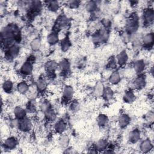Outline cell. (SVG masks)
Returning <instances> with one entry per match:
<instances>
[{
  "instance_id": "cell-20",
  "label": "cell",
  "mask_w": 154,
  "mask_h": 154,
  "mask_svg": "<svg viewBox=\"0 0 154 154\" xmlns=\"http://www.w3.org/2000/svg\"><path fill=\"white\" fill-rule=\"evenodd\" d=\"M121 78H120V74L118 72H114L111 73L110 77H109V82L112 84H118L120 81Z\"/></svg>"
},
{
  "instance_id": "cell-24",
  "label": "cell",
  "mask_w": 154,
  "mask_h": 154,
  "mask_svg": "<svg viewBox=\"0 0 154 154\" xmlns=\"http://www.w3.org/2000/svg\"><path fill=\"white\" fill-rule=\"evenodd\" d=\"M13 87V82L11 80H6L2 84V88L6 93H10Z\"/></svg>"
},
{
  "instance_id": "cell-1",
  "label": "cell",
  "mask_w": 154,
  "mask_h": 154,
  "mask_svg": "<svg viewBox=\"0 0 154 154\" xmlns=\"http://www.w3.org/2000/svg\"><path fill=\"white\" fill-rule=\"evenodd\" d=\"M138 26V18L137 17L132 16L129 18L126 23V29L128 34L135 32Z\"/></svg>"
},
{
  "instance_id": "cell-2",
  "label": "cell",
  "mask_w": 154,
  "mask_h": 154,
  "mask_svg": "<svg viewBox=\"0 0 154 154\" xmlns=\"http://www.w3.org/2000/svg\"><path fill=\"white\" fill-rule=\"evenodd\" d=\"M153 10L152 8H147L144 11L143 13V20L144 24L146 25H150L153 23L154 19Z\"/></svg>"
},
{
  "instance_id": "cell-22",
  "label": "cell",
  "mask_w": 154,
  "mask_h": 154,
  "mask_svg": "<svg viewBox=\"0 0 154 154\" xmlns=\"http://www.w3.org/2000/svg\"><path fill=\"white\" fill-rule=\"evenodd\" d=\"M58 67L57 63L54 61H49L45 64V69H46L47 72H54Z\"/></svg>"
},
{
  "instance_id": "cell-5",
  "label": "cell",
  "mask_w": 154,
  "mask_h": 154,
  "mask_svg": "<svg viewBox=\"0 0 154 154\" xmlns=\"http://www.w3.org/2000/svg\"><path fill=\"white\" fill-rule=\"evenodd\" d=\"M32 63L27 61L21 66L20 73L23 75H29L32 73Z\"/></svg>"
},
{
  "instance_id": "cell-33",
  "label": "cell",
  "mask_w": 154,
  "mask_h": 154,
  "mask_svg": "<svg viewBox=\"0 0 154 154\" xmlns=\"http://www.w3.org/2000/svg\"><path fill=\"white\" fill-rule=\"evenodd\" d=\"M41 43L38 38H35L33 40L31 43V47L34 51H36L40 47Z\"/></svg>"
},
{
  "instance_id": "cell-13",
  "label": "cell",
  "mask_w": 154,
  "mask_h": 154,
  "mask_svg": "<svg viewBox=\"0 0 154 154\" xmlns=\"http://www.w3.org/2000/svg\"><path fill=\"white\" fill-rule=\"evenodd\" d=\"M145 63L143 60H137L134 64V69L136 73H141L144 70Z\"/></svg>"
},
{
  "instance_id": "cell-27",
  "label": "cell",
  "mask_w": 154,
  "mask_h": 154,
  "mask_svg": "<svg viewBox=\"0 0 154 154\" xmlns=\"http://www.w3.org/2000/svg\"><path fill=\"white\" fill-rule=\"evenodd\" d=\"M107 146V142L105 140H100L97 141L95 144V149L96 150H105Z\"/></svg>"
},
{
  "instance_id": "cell-6",
  "label": "cell",
  "mask_w": 154,
  "mask_h": 154,
  "mask_svg": "<svg viewBox=\"0 0 154 154\" xmlns=\"http://www.w3.org/2000/svg\"><path fill=\"white\" fill-rule=\"evenodd\" d=\"M146 81L144 75H140L135 79L134 85L135 88L140 90L144 88L146 85Z\"/></svg>"
},
{
  "instance_id": "cell-16",
  "label": "cell",
  "mask_w": 154,
  "mask_h": 154,
  "mask_svg": "<svg viewBox=\"0 0 154 154\" xmlns=\"http://www.w3.org/2000/svg\"><path fill=\"white\" fill-rule=\"evenodd\" d=\"M58 67H59L62 72L66 73L68 72V70L70 69V63L68 61V60L63 59L60 62L59 64L58 65Z\"/></svg>"
},
{
  "instance_id": "cell-7",
  "label": "cell",
  "mask_w": 154,
  "mask_h": 154,
  "mask_svg": "<svg viewBox=\"0 0 154 154\" xmlns=\"http://www.w3.org/2000/svg\"><path fill=\"white\" fill-rule=\"evenodd\" d=\"M17 144V139L14 137H10L7 138L4 141V147L8 149H13L16 147Z\"/></svg>"
},
{
  "instance_id": "cell-29",
  "label": "cell",
  "mask_w": 154,
  "mask_h": 154,
  "mask_svg": "<svg viewBox=\"0 0 154 154\" xmlns=\"http://www.w3.org/2000/svg\"><path fill=\"white\" fill-rule=\"evenodd\" d=\"M85 8L87 11L93 12L97 8V3L95 1H88L86 4Z\"/></svg>"
},
{
  "instance_id": "cell-36",
  "label": "cell",
  "mask_w": 154,
  "mask_h": 154,
  "mask_svg": "<svg viewBox=\"0 0 154 154\" xmlns=\"http://www.w3.org/2000/svg\"><path fill=\"white\" fill-rule=\"evenodd\" d=\"M70 109L72 111H76L77 110H78L79 107V105L78 103V102L76 100H74L73 102H72L70 105Z\"/></svg>"
},
{
  "instance_id": "cell-3",
  "label": "cell",
  "mask_w": 154,
  "mask_h": 154,
  "mask_svg": "<svg viewBox=\"0 0 154 154\" xmlns=\"http://www.w3.org/2000/svg\"><path fill=\"white\" fill-rule=\"evenodd\" d=\"M17 127L23 132H28L30 131L32 128V123L29 119L24 118L19 120Z\"/></svg>"
},
{
  "instance_id": "cell-10",
  "label": "cell",
  "mask_w": 154,
  "mask_h": 154,
  "mask_svg": "<svg viewBox=\"0 0 154 154\" xmlns=\"http://www.w3.org/2000/svg\"><path fill=\"white\" fill-rule=\"evenodd\" d=\"M128 59V55H127L126 51H123L118 54V55L117 56L116 60H117V63L119 64L122 66V65H124L125 64H126Z\"/></svg>"
},
{
  "instance_id": "cell-8",
  "label": "cell",
  "mask_w": 154,
  "mask_h": 154,
  "mask_svg": "<svg viewBox=\"0 0 154 154\" xmlns=\"http://www.w3.org/2000/svg\"><path fill=\"white\" fill-rule=\"evenodd\" d=\"M131 121V118L129 117V116L126 114H122L118 120V122H119V125L120 126V128H124L125 127H126L129 123H130Z\"/></svg>"
},
{
  "instance_id": "cell-28",
  "label": "cell",
  "mask_w": 154,
  "mask_h": 154,
  "mask_svg": "<svg viewBox=\"0 0 154 154\" xmlns=\"http://www.w3.org/2000/svg\"><path fill=\"white\" fill-rule=\"evenodd\" d=\"M103 97L106 99V100H109L110 99H111V97L113 96V91L111 90V88L109 87H106L105 88H103V93L102 94Z\"/></svg>"
},
{
  "instance_id": "cell-32",
  "label": "cell",
  "mask_w": 154,
  "mask_h": 154,
  "mask_svg": "<svg viewBox=\"0 0 154 154\" xmlns=\"http://www.w3.org/2000/svg\"><path fill=\"white\" fill-rule=\"evenodd\" d=\"M59 3L58 1H49L48 8L52 11H56L59 8Z\"/></svg>"
},
{
  "instance_id": "cell-38",
  "label": "cell",
  "mask_w": 154,
  "mask_h": 154,
  "mask_svg": "<svg viewBox=\"0 0 154 154\" xmlns=\"http://www.w3.org/2000/svg\"><path fill=\"white\" fill-rule=\"evenodd\" d=\"M146 117H147V119L149 122H152L153 120V112L152 111H150L148 114H147Z\"/></svg>"
},
{
  "instance_id": "cell-35",
  "label": "cell",
  "mask_w": 154,
  "mask_h": 154,
  "mask_svg": "<svg viewBox=\"0 0 154 154\" xmlns=\"http://www.w3.org/2000/svg\"><path fill=\"white\" fill-rule=\"evenodd\" d=\"M67 3H68L69 6L71 8H76L80 4V2L78 1H69Z\"/></svg>"
},
{
  "instance_id": "cell-18",
  "label": "cell",
  "mask_w": 154,
  "mask_h": 154,
  "mask_svg": "<svg viewBox=\"0 0 154 154\" xmlns=\"http://www.w3.org/2000/svg\"><path fill=\"white\" fill-rule=\"evenodd\" d=\"M135 94L132 90H128L125 93V94L123 96V99L125 102L128 103L132 102L135 100Z\"/></svg>"
},
{
  "instance_id": "cell-12",
  "label": "cell",
  "mask_w": 154,
  "mask_h": 154,
  "mask_svg": "<svg viewBox=\"0 0 154 154\" xmlns=\"http://www.w3.org/2000/svg\"><path fill=\"white\" fill-rule=\"evenodd\" d=\"M140 138V131L138 129H134L129 134V140L131 143H136Z\"/></svg>"
},
{
  "instance_id": "cell-21",
  "label": "cell",
  "mask_w": 154,
  "mask_h": 154,
  "mask_svg": "<svg viewBox=\"0 0 154 154\" xmlns=\"http://www.w3.org/2000/svg\"><path fill=\"white\" fill-rule=\"evenodd\" d=\"M17 88L18 91L20 93L24 94V93H26L28 91V90H29V85H28V84L26 82L22 81V82H20L18 84V85L17 86Z\"/></svg>"
},
{
  "instance_id": "cell-31",
  "label": "cell",
  "mask_w": 154,
  "mask_h": 154,
  "mask_svg": "<svg viewBox=\"0 0 154 154\" xmlns=\"http://www.w3.org/2000/svg\"><path fill=\"white\" fill-rule=\"evenodd\" d=\"M59 144L61 147H66L69 144V137L65 134H63L59 139Z\"/></svg>"
},
{
  "instance_id": "cell-15",
  "label": "cell",
  "mask_w": 154,
  "mask_h": 154,
  "mask_svg": "<svg viewBox=\"0 0 154 154\" xmlns=\"http://www.w3.org/2000/svg\"><path fill=\"white\" fill-rule=\"evenodd\" d=\"M152 149V144L149 139L144 140L140 145V149L144 152H147Z\"/></svg>"
},
{
  "instance_id": "cell-4",
  "label": "cell",
  "mask_w": 154,
  "mask_h": 154,
  "mask_svg": "<svg viewBox=\"0 0 154 154\" xmlns=\"http://www.w3.org/2000/svg\"><path fill=\"white\" fill-rule=\"evenodd\" d=\"M19 52V48L16 45H12L8 48L5 54V57L10 60L15 58Z\"/></svg>"
},
{
  "instance_id": "cell-14",
  "label": "cell",
  "mask_w": 154,
  "mask_h": 154,
  "mask_svg": "<svg viewBox=\"0 0 154 154\" xmlns=\"http://www.w3.org/2000/svg\"><path fill=\"white\" fill-rule=\"evenodd\" d=\"M153 40H154V35L153 33H148L146 34L143 38L144 44L146 46H147L149 47L153 45Z\"/></svg>"
},
{
  "instance_id": "cell-30",
  "label": "cell",
  "mask_w": 154,
  "mask_h": 154,
  "mask_svg": "<svg viewBox=\"0 0 154 154\" xmlns=\"http://www.w3.org/2000/svg\"><path fill=\"white\" fill-rule=\"evenodd\" d=\"M70 46V42L67 38H64L61 42V48L63 51H67Z\"/></svg>"
},
{
  "instance_id": "cell-9",
  "label": "cell",
  "mask_w": 154,
  "mask_h": 154,
  "mask_svg": "<svg viewBox=\"0 0 154 154\" xmlns=\"http://www.w3.org/2000/svg\"><path fill=\"white\" fill-rule=\"evenodd\" d=\"M73 93H74V91L73 88L71 86L67 85L63 89V98L66 100H69L73 97Z\"/></svg>"
},
{
  "instance_id": "cell-11",
  "label": "cell",
  "mask_w": 154,
  "mask_h": 154,
  "mask_svg": "<svg viewBox=\"0 0 154 154\" xmlns=\"http://www.w3.org/2000/svg\"><path fill=\"white\" fill-rule=\"evenodd\" d=\"M26 111L22 108L17 106L14 109V114L17 119L21 120L25 118Z\"/></svg>"
},
{
  "instance_id": "cell-39",
  "label": "cell",
  "mask_w": 154,
  "mask_h": 154,
  "mask_svg": "<svg viewBox=\"0 0 154 154\" xmlns=\"http://www.w3.org/2000/svg\"><path fill=\"white\" fill-rule=\"evenodd\" d=\"M102 23L103 25L105 26V27H107L109 25V23H110V21L107 19H104L103 20H102Z\"/></svg>"
},
{
  "instance_id": "cell-26",
  "label": "cell",
  "mask_w": 154,
  "mask_h": 154,
  "mask_svg": "<svg viewBox=\"0 0 154 154\" xmlns=\"http://www.w3.org/2000/svg\"><path fill=\"white\" fill-rule=\"evenodd\" d=\"M108 121V119L107 116L104 114H100L97 118V124L100 126H105L107 124Z\"/></svg>"
},
{
  "instance_id": "cell-17",
  "label": "cell",
  "mask_w": 154,
  "mask_h": 154,
  "mask_svg": "<svg viewBox=\"0 0 154 154\" xmlns=\"http://www.w3.org/2000/svg\"><path fill=\"white\" fill-rule=\"evenodd\" d=\"M66 128V124L63 120L58 121L55 125V130L58 133L63 132Z\"/></svg>"
},
{
  "instance_id": "cell-19",
  "label": "cell",
  "mask_w": 154,
  "mask_h": 154,
  "mask_svg": "<svg viewBox=\"0 0 154 154\" xmlns=\"http://www.w3.org/2000/svg\"><path fill=\"white\" fill-rule=\"evenodd\" d=\"M48 42L51 45H55L58 42V35L56 31L50 33L48 36Z\"/></svg>"
},
{
  "instance_id": "cell-25",
  "label": "cell",
  "mask_w": 154,
  "mask_h": 154,
  "mask_svg": "<svg viewBox=\"0 0 154 154\" xmlns=\"http://www.w3.org/2000/svg\"><path fill=\"white\" fill-rule=\"evenodd\" d=\"M45 116L46 119L49 121H52L55 120L56 117V114L55 111L51 108H49L48 110H46L45 112Z\"/></svg>"
},
{
  "instance_id": "cell-34",
  "label": "cell",
  "mask_w": 154,
  "mask_h": 154,
  "mask_svg": "<svg viewBox=\"0 0 154 154\" xmlns=\"http://www.w3.org/2000/svg\"><path fill=\"white\" fill-rule=\"evenodd\" d=\"M117 63L116 58L112 57H110V58L108 61V66L109 68L113 69V68H115V67H116Z\"/></svg>"
},
{
  "instance_id": "cell-37",
  "label": "cell",
  "mask_w": 154,
  "mask_h": 154,
  "mask_svg": "<svg viewBox=\"0 0 154 154\" xmlns=\"http://www.w3.org/2000/svg\"><path fill=\"white\" fill-rule=\"evenodd\" d=\"M27 111L29 112H32L35 110V105L32 102H29L27 106Z\"/></svg>"
},
{
  "instance_id": "cell-23",
  "label": "cell",
  "mask_w": 154,
  "mask_h": 154,
  "mask_svg": "<svg viewBox=\"0 0 154 154\" xmlns=\"http://www.w3.org/2000/svg\"><path fill=\"white\" fill-rule=\"evenodd\" d=\"M36 87L38 90L40 91H44L47 87V84L46 81L44 79L40 78L36 82Z\"/></svg>"
}]
</instances>
